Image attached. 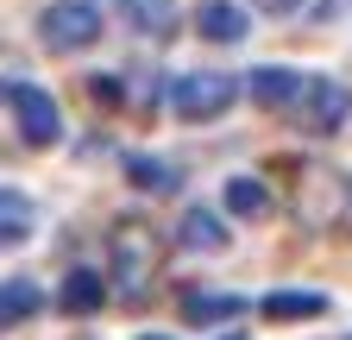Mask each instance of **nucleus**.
<instances>
[{
  "instance_id": "nucleus-1",
  "label": "nucleus",
  "mask_w": 352,
  "mask_h": 340,
  "mask_svg": "<svg viewBox=\"0 0 352 340\" xmlns=\"http://www.w3.org/2000/svg\"><path fill=\"white\" fill-rule=\"evenodd\" d=\"M283 195H289V215L308 233H352V170L321 164V158H289Z\"/></svg>"
},
{
  "instance_id": "nucleus-2",
  "label": "nucleus",
  "mask_w": 352,
  "mask_h": 340,
  "mask_svg": "<svg viewBox=\"0 0 352 340\" xmlns=\"http://www.w3.org/2000/svg\"><path fill=\"white\" fill-rule=\"evenodd\" d=\"M239 89L245 82L239 76H227V70H189V76H176L170 82V114L176 120H220L233 101H239Z\"/></svg>"
},
{
  "instance_id": "nucleus-3",
  "label": "nucleus",
  "mask_w": 352,
  "mask_h": 340,
  "mask_svg": "<svg viewBox=\"0 0 352 340\" xmlns=\"http://www.w3.org/2000/svg\"><path fill=\"white\" fill-rule=\"evenodd\" d=\"M101 38V13L95 0H51V7L38 13V45L51 57H76Z\"/></svg>"
},
{
  "instance_id": "nucleus-4",
  "label": "nucleus",
  "mask_w": 352,
  "mask_h": 340,
  "mask_svg": "<svg viewBox=\"0 0 352 340\" xmlns=\"http://www.w3.org/2000/svg\"><path fill=\"white\" fill-rule=\"evenodd\" d=\"M7 107H13V133H19L32 151H51V145L63 139V114H57V101L44 95L38 82L7 76Z\"/></svg>"
},
{
  "instance_id": "nucleus-5",
  "label": "nucleus",
  "mask_w": 352,
  "mask_h": 340,
  "mask_svg": "<svg viewBox=\"0 0 352 340\" xmlns=\"http://www.w3.org/2000/svg\"><path fill=\"white\" fill-rule=\"evenodd\" d=\"M113 277L126 290V303H139L145 277H157V233L145 221H120V233H113Z\"/></svg>"
},
{
  "instance_id": "nucleus-6",
  "label": "nucleus",
  "mask_w": 352,
  "mask_h": 340,
  "mask_svg": "<svg viewBox=\"0 0 352 340\" xmlns=\"http://www.w3.org/2000/svg\"><path fill=\"white\" fill-rule=\"evenodd\" d=\"M346 114H352V89H346V82H327V76H308L302 101L289 107V120L302 126V133H315V139L340 133V126H346Z\"/></svg>"
},
{
  "instance_id": "nucleus-7",
  "label": "nucleus",
  "mask_w": 352,
  "mask_h": 340,
  "mask_svg": "<svg viewBox=\"0 0 352 340\" xmlns=\"http://www.w3.org/2000/svg\"><path fill=\"white\" fill-rule=\"evenodd\" d=\"M302 89H308V70H289V63H264V70L245 76V95H252L264 114H289V107L302 101Z\"/></svg>"
},
{
  "instance_id": "nucleus-8",
  "label": "nucleus",
  "mask_w": 352,
  "mask_h": 340,
  "mask_svg": "<svg viewBox=\"0 0 352 340\" xmlns=\"http://www.w3.org/2000/svg\"><path fill=\"white\" fill-rule=\"evenodd\" d=\"M107 7L139 32V38H176V25H183L176 0H107Z\"/></svg>"
},
{
  "instance_id": "nucleus-9",
  "label": "nucleus",
  "mask_w": 352,
  "mask_h": 340,
  "mask_svg": "<svg viewBox=\"0 0 352 340\" xmlns=\"http://www.w3.org/2000/svg\"><path fill=\"white\" fill-rule=\"evenodd\" d=\"M195 32L208 38V45H239L252 25H245V13L233 7V0H201L195 7Z\"/></svg>"
},
{
  "instance_id": "nucleus-10",
  "label": "nucleus",
  "mask_w": 352,
  "mask_h": 340,
  "mask_svg": "<svg viewBox=\"0 0 352 340\" xmlns=\"http://www.w3.org/2000/svg\"><path fill=\"white\" fill-rule=\"evenodd\" d=\"M57 303H63V315H95V309L107 303V284H101V271H88V265L63 271V290H57Z\"/></svg>"
},
{
  "instance_id": "nucleus-11",
  "label": "nucleus",
  "mask_w": 352,
  "mask_h": 340,
  "mask_svg": "<svg viewBox=\"0 0 352 340\" xmlns=\"http://www.w3.org/2000/svg\"><path fill=\"white\" fill-rule=\"evenodd\" d=\"M176 246H189V252H227V227H220L214 208H189V215L176 221Z\"/></svg>"
},
{
  "instance_id": "nucleus-12",
  "label": "nucleus",
  "mask_w": 352,
  "mask_h": 340,
  "mask_svg": "<svg viewBox=\"0 0 352 340\" xmlns=\"http://www.w3.org/2000/svg\"><path fill=\"white\" fill-rule=\"evenodd\" d=\"M258 309L271 321H315V315H327V296L321 290H271Z\"/></svg>"
},
{
  "instance_id": "nucleus-13",
  "label": "nucleus",
  "mask_w": 352,
  "mask_h": 340,
  "mask_svg": "<svg viewBox=\"0 0 352 340\" xmlns=\"http://www.w3.org/2000/svg\"><path fill=\"white\" fill-rule=\"evenodd\" d=\"M220 202H227V215H239V221H258V215H271V189H264L258 177H227Z\"/></svg>"
},
{
  "instance_id": "nucleus-14",
  "label": "nucleus",
  "mask_w": 352,
  "mask_h": 340,
  "mask_svg": "<svg viewBox=\"0 0 352 340\" xmlns=\"http://www.w3.org/2000/svg\"><path fill=\"white\" fill-rule=\"evenodd\" d=\"M38 309H44V290L32 277H7V290H0V321H7V328H25Z\"/></svg>"
},
{
  "instance_id": "nucleus-15",
  "label": "nucleus",
  "mask_w": 352,
  "mask_h": 340,
  "mask_svg": "<svg viewBox=\"0 0 352 340\" xmlns=\"http://www.w3.org/2000/svg\"><path fill=\"white\" fill-rule=\"evenodd\" d=\"M126 177L139 183L145 195H176L183 189V177H176L170 164H157V158H145V151H126Z\"/></svg>"
},
{
  "instance_id": "nucleus-16",
  "label": "nucleus",
  "mask_w": 352,
  "mask_h": 340,
  "mask_svg": "<svg viewBox=\"0 0 352 340\" xmlns=\"http://www.w3.org/2000/svg\"><path fill=\"white\" fill-rule=\"evenodd\" d=\"M183 315H189V321H233V315H245V296H233V290L183 296Z\"/></svg>"
},
{
  "instance_id": "nucleus-17",
  "label": "nucleus",
  "mask_w": 352,
  "mask_h": 340,
  "mask_svg": "<svg viewBox=\"0 0 352 340\" xmlns=\"http://www.w3.org/2000/svg\"><path fill=\"white\" fill-rule=\"evenodd\" d=\"M0 240H7V246H25V240H32V208H25L19 189L0 195Z\"/></svg>"
},
{
  "instance_id": "nucleus-18",
  "label": "nucleus",
  "mask_w": 352,
  "mask_h": 340,
  "mask_svg": "<svg viewBox=\"0 0 352 340\" xmlns=\"http://www.w3.org/2000/svg\"><path fill=\"white\" fill-rule=\"evenodd\" d=\"M88 89H95V95H101V101H126V82H120V76H113V70H101V76H95V82H88Z\"/></svg>"
},
{
  "instance_id": "nucleus-19",
  "label": "nucleus",
  "mask_w": 352,
  "mask_h": 340,
  "mask_svg": "<svg viewBox=\"0 0 352 340\" xmlns=\"http://www.w3.org/2000/svg\"><path fill=\"white\" fill-rule=\"evenodd\" d=\"M258 7H264V13H296L302 0H258Z\"/></svg>"
},
{
  "instance_id": "nucleus-20",
  "label": "nucleus",
  "mask_w": 352,
  "mask_h": 340,
  "mask_svg": "<svg viewBox=\"0 0 352 340\" xmlns=\"http://www.w3.org/2000/svg\"><path fill=\"white\" fill-rule=\"evenodd\" d=\"M139 340H170V334H139Z\"/></svg>"
}]
</instances>
